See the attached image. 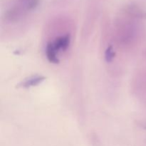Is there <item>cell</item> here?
I'll use <instances>...</instances> for the list:
<instances>
[{
	"label": "cell",
	"mask_w": 146,
	"mask_h": 146,
	"mask_svg": "<svg viewBox=\"0 0 146 146\" xmlns=\"http://www.w3.org/2000/svg\"><path fill=\"white\" fill-rule=\"evenodd\" d=\"M70 42H71V36L70 34H66L64 36H60L57 37L55 41L52 43L56 49L58 51L60 50L63 51L66 50L67 48L69 46Z\"/></svg>",
	"instance_id": "6da1fadb"
},
{
	"label": "cell",
	"mask_w": 146,
	"mask_h": 146,
	"mask_svg": "<svg viewBox=\"0 0 146 146\" xmlns=\"http://www.w3.org/2000/svg\"><path fill=\"white\" fill-rule=\"evenodd\" d=\"M46 54L47 59L53 64H57L59 60L58 58V51L56 49L52 42H49L47 44L46 48Z\"/></svg>",
	"instance_id": "7a4b0ae2"
},
{
	"label": "cell",
	"mask_w": 146,
	"mask_h": 146,
	"mask_svg": "<svg viewBox=\"0 0 146 146\" xmlns=\"http://www.w3.org/2000/svg\"><path fill=\"white\" fill-rule=\"evenodd\" d=\"M44 79H45V78L44 76H39L32 77V78H29V79H27V81H24L22 84L21 86L24 87V88H28V87L36 86L38 84H41Z\"/></svg>",
	"instance_id": "3957f363"
},
{
	"label": "cell",
	"mask_w": 146,
	"mask_h": 146,
	"mask_svg": "<svg viewBox=\"0 0 146 146\" xmlns=\"http://www.w3.org/2000/svg\"><path fill=\"white\" fill-rule=\"evenodd\" d=\"M114 56H115V52L112 46H109L107 48L105 52V58L107 62H111L113 61Z\"/></svg>",
	"instance_id": "277c9868"
}]
</instances>
